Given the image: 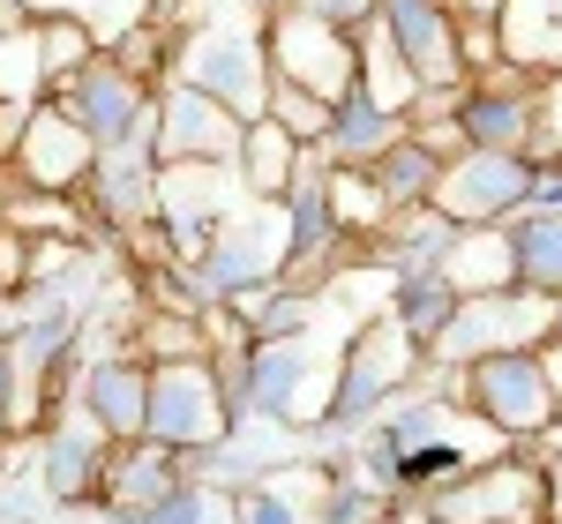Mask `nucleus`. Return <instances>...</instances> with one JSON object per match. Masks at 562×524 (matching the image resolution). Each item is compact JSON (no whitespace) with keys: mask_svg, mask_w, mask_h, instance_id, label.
Masks as SVG:
<instances>
[{"mask_svg":"<svg viewBox=\"0 0 562 524\" xmlns=\"http://www.w3.org/2000/svg\"><path fill=\"white\" fill-rule=\"evenodd\" d=\"M323 487H330V465H285V472L256 480L248 494H233V510H240V524H315Z\"/></svg>","mask_w":562,"mask_h":524,"instance_id":"20","label":"nucleus"},{"mask_svg":"<svg viewBox=\"0 0 562 524\" xmlns=\"http://www.w3.org/2000/svg\"><path fill=\"white\" fill-rule=\"evenodd\" d=\"M45 98H53V83H45V60H38V23H31V31L0 38V105L38 113Z\"/></svg>","mask_w":562,"mask_h":524,"instance_id":"33","label":"nucleus"},{"mask_svg":"<svg viewBox=\"0 0 562 524\" xmlns=\"http://www.w3.org/2000/svg\"><path fill=\"white\" fill-rule=\"evenodd\" d=\"M465 405H473L510 449H540V435L562 420L555 383H548L540 352H495V360H473V367H465Z\"/></svg>","mask_w":562,"mask_h":524,"instance_id":"6","label":"nucleus"},{"mask_svg":"<svg viewBox=\"0 0 562 524\" xmlns=\"http://www.w3.org/2000/svg\"><path fill=\"white\" fill-rule=\"evenodd\" d=\"M23 338V293H0V352Z\"/></svg>","mask_w":562,"mask_h":524,"instance_id":"40","label":"nucleus"},{"mask_svg":"<svg viewBox=\"0 0 562 524\" xmlns=\"http://www.w3.org/2000/svg\"><path fill=\"white\" fill-rule=\"evenodd\" d=\"M330 218H338V232H352L360 248H375L383 225H390V203L360 166H330Z\"/></svg>","mask_w":562,"mask_h":524,"instance_id":"31","label":"nucleus"},{"mask_svg":"<svg viewBox=\"0 0 562 524\" xmlns=\"http://www.w3.org/2000/svg\"><path fill=\"white\" fill-rule=\"evenodd\" d=\"M368 180L383 187L390 218H397V210H420V203H435V180H442V158H435V150H420V143L405 135L397 150H383V158L368 166Z\"/></svg>","mask_w":562,"mask_h":524,"instance_id":"29","label":"nucleus"},{"mask_svg":"<svg viewBox=\"0 0 562 524\" xmlns=\"http://www.w3.org/2000/svg\"><path fill=\"white\" fill-rule=\"evenodd\" d=\"M540 472H548V524H562V449H540Z\"/></svg>","mask_w":562,"mask_h":524,"instance_id":"39","label":"nucleus"},{"mask_svg":"<svg viewBox=\"0 0 562 524\" xmlns=\"http://www.w3.org/2000/svg\"><path fill=\"white\" fill-rule=\"evenodd\" d=\"M510 248H518V285L562 300V203H525L510 218Z\"/></svg>","mask_w":562,"mask_h":524,"instance_id":"24","label":"nucleus"},{"mask_svg":"<svg viewBox=\"0 0 562 524\" xmlns=\"http://www.w3.org/2000/svg\"><path fill=\"white\" fill-rule=\"evenodd\" d=\"M435 524H548V472H540V449L532 457H495L465 480L420 494Z\"/></svg>","mask_w":562,"mask_h":524,"instance_id":"9","label":"nucleus"},{"mask_svg":"<svg viewBox=\"0 0 562 524\" xmlns=\"http://www.w3.org/2000/svg\"><path fill=\"white\" fill-rule=\"evenodd\" d=\"M173 83L233 105L240 121H262V113H270L278 76H270V45H262V8L256 0H211L203 23L180 31Z\"/></svg>","mask_w":562,"mask_h":524,"instance_id":"1","label":"nucleus"},{"mask_svg":"<svg viewBox=\"0 0 562 524\" xmlns=\"http://www.w3.org/2000/svg\"><path fill=\"white\" fill-rule=\"evenodd\" d=\"M31 23H38V15H31L23 0H0V38H15V31H31Z\"/></svg>","mask_w":562,"mask_h":524,"instance_id":"41","label":"nucleus"},{"mask_svg":"<svg viewBox=\"0 0 562 524\" xmlns=\"http://www.w3.org/2000/svg\"><path fill=\"white\" fill-rule=\"evenodd\" d=\"M540 449H562V420H555V428H548V435H540Z\"/></svg>","mask_w":562,"mask_h":524,"instance_id":"45","label":"nucleus"},{"mask_svg":"<svg viewBox=\"0 0 562 524\" xmlns=\"http://www.w3.org/2000/svg\"><path fill=\"white\" fill-rule=\"evenodd\" d=\"M0 293H8V285H0Z\"/></svg>","mask_w":562,"mask_h":524,"instance_id":"47","label":"nucleus"},{"mask_svg":"<svg viewBox=\"0 0 562 524\" xmlns=\"http://www.w3.org/2000/svg\"><path fill=\"white\" fill-rule=\"evenodd\" d=\"M105 53V38L90 31V23H76V15H38V60H45V83L60 90L76 68H90Z\"/></svg>","mask_w":562,"mask_h":524,"instance_id":"32","label":"nucleus"},{"mask_svg":"<svg viewBox=\"0 0 562 524\" xmlns=\"http://www.w3.org/2000/svg\"><path fill=\"white\" fill-rule=\"evenodd\" d=\"M68 397H76V405H83L113 442H143V428H150V367H143L135 352L83 360V367H76V383H68Z\"/></svg>","mask_w":562,"mask_h":524,"instance_id":"16","label":"nucleus"},{"mask_svg":"<svg viewBox=\"0 0 562 524\" xmlns=\"http://www.w3.org/2000/svg\"><path fill=\"white\" fill-rule=\"evenodd\" d=\"M352 45H360V90L383 105V113H413V98H420V76H413V60L397 53V38H390V23L375 15V23H360L352 31Z\"/></svg>","mask_w":562,"mask_h":524,"instance_id":"26","label":"nucleus"},{"mask_svg":"<svg viewBox=\"0 0 562 524\" xmlns=\"http://www.w3.org/2000/svg\"><path fill=\"white\" fill-rule=\"evenodd\" d=\"M113 449H121V442H113L83 405L68 397V405L53 412V428L38 435V480H45V494H53L60 510L98 502V494H105V472H113Z\"/></svg>","mask_w":562,"mask_h":524,"instance_id":"12","label":"nucleus"},{"mask_svg":"<svg viewBox=\"0 0 562 524\" xmlns=\"http://www.w3.org/2000/svg\"><path fill=\"white\" fill-rule=\"evenodd\" d=\"M270 121L293 135V143H323V135H330V105L307 98V90H293V83H278L270 90Z\"/></svg>","mask_w":562,"mask_h":524,"instance_id":"35","label":"nucleus"},{"mask_svg":"<svg viewBox=\"0 0 562 524\" xmlns=\"http://www.w3.org/2000/svg\"><path fill=\"white\" fill-rule=\"evenodd\" d=\"M233 397L217 383L211 360H188V367H150V428L143 435L180 449V457H203L233 435Z\"/></svg>","mask_w":562,"mask_h":524,"instance_id":"7","label":"nucleus"},{"mask_svg":"<svg viewBox=\"0 0 562 524\" xmlns=\"http://www.w3.org/2000/svg\"><path fill=\"white\" fill-rule=\"evenodd\" d=\"M8 173L23 180V187H45V195H83L90 166H98V143H90L53 98H45L38 113H31V128L15 135V150L0 158Z\"/></svg>","mask_w":562,"mask_h":524,"instance_id":"14","label":"nucleus"},{"mask_svg":"<svg viewBox=\"0 0 562 524\" xmlns=\"http://www.w3.org/2000/svg\"><path fill=\"white\" fill-rule=\"evenodd\" d=\"M248 203H256V195L240 187L233 166H158V225H166V240H173L180 262L211 255V240L240 218Z\"/></svg>","mask_w":562,"mask_h":524,"instance_id":"8","label":"nucleus"},{"mask_svg":"<svg viewBox=\"0 0 562 524\" xmlns=\"http://www.w3.org/2000/svg\"><path fill=\"white\" fill-rule=\"evenodd\" d=\"M128 352L143 367H188V360H211V338H203V315H158V307H143Z\"/></svg>","mask_w":562,"mask_h":524,"instance_id":"30","label":"nucleus"},{"mask_svg":"<svg viewBox=\"0 0 562 524\" xmlns=\"http://www.w3.org/2000/svg\"><path fill=\"white\" fill-rule=\"evenodd\" d=\"M458 232H465L458 218H442L435 203H420V210H397V218L383 225V240H375L368 255L390 262L397 277H413V270H442V255L458 248Z\"/></svg>","mask_w":562,"mask_h":524,"instance_id":"22","label":"nucleus"},{"mask_svg":"<svg viewBox=\"0 0 562 524\" xmlns=\"http://www.w3.org/2000/svg\"><path fill=\"white\" fill-rule=\"evenodd\" d=\"M555 338H562V300H555Z\"/></svg>","mask_w":562,"mask_h":524,"instance_id":"46","label":"nucleus"},{"mask_svg":"<svg viewBox=\"0 0 562 524\" xmlns=\"http://www.w3.org/2000/svg\"><path fill=\"white\" fill-rule=\"evenodd\" d=\"M0 435H8V352H0Z\"/></svg>","mask_w":562,"mask_h":524,"instance_id":"44","label":"nucleus"},{"mask_svg":"<svg viewBox=\"0 0 562 524\" xmlns=\"http://www.w3.org/2000/svg\"><path fill=\"white\" fill-rule=\"evenodd\" d=\"M240 135H248V121L233 105H217V98H203L188 83L158 90V158L166 166H233Z\"/></svg>","mask_w":562,"mask_h":524,"instance_id":"13","label":"nucleus"},{"mask_svg":"<svg viewBox=\"0 0 562 524\" xmlns=\"http://www.w3.org/2000/svg\"><path fill=\"white\" fill-rule=\"evenodd\" d=\"M53 105H60V113H68V121H76L98 150H121L128 135H143L150 121H158V90L135 83L113 53H98L90 68H76L68 83L53 90Z\"/></svg>","mask_w":562,"mask_h":524,"instance_id":"10","label":"nucleus"},{"mask_svg":"<svg viewBox=\"0 0 562 524\" xmlns=\"http://www.w3.org/2000/svg\"><path fill=\"white\" fill-rule=\"evenodd\" d=\"M458 285H442V270H413V277H397V293H390V315L405 322V338L420 352H435V338L450 330V315H458Z\"/></svg>","mask_w":562,"mask_h":524,"instance_id":"28","label":"nucleus"},{"mask_svg":"<svg viewBox=\"0 0 562 524\" xmlns=\"http://www.w3.org/2000/svg\"><path fill=\"white\" fill-rule=\"evenodd\" d=\"M121 524H240V510H233V494H225V487L188 480L173 502H158V510H143V517H121Z\"/></svg>","mask_w":562,"mask_h":524,"instance_id":"34","label":"nucleus"},{"mask_svg":"<svg viewBox=\"0 0 562 524\" xmlns=\"http://www.w3.org/2000/svg\"><path fill=\"white\" fill-rule=\"evenodd\" d=\"M540 367H548V383H555V405H562V338L540 345Z\"/></svg>","mask_w":562,"mask_h":524,"instance_id":"42","label":"nucleus"},{"mask_svg":"<svg viewBox=\"0 0 562 524\" xmlns=\"http://www.w3.org/2000/svg\"><path fill=\"white\" fill-rule=\"evenodd\" d=\"M442 285H458L465 300H473V293H510V285H518L510 225H465V232H458V248L442 255Z\"/></svg>","mask_w":562,"mask_h":524,"instance_id":"19","label":"nucleus"},{"mask_svg":"<svg viewBox=\"0 0 562 524\" xmlns=\"http://www.w3.org/2000/svg\"><path fill=\"white\" fill-rule=\"evenodd\" d=\"M180 487H188V457L166 449V442H121L113 449V472H105V510L113 517H143V510H158V502H173Z\"/></svg>","mask_w":562,"mask_h":524,"instance_id":"18","label":"nucleus"},{"mask_svg":"<svg viewBox=\"0 0 562 524\" xmlns=\"http://www.w3.org/2000/svg\"><path fill=\"white\" fill-rule=\"evenodd\" d=\"M503 53L532 76L562 68V0H503Z\"/></svg>","mask_w":562,"mask_h":524,"instance_id":"27","label":"nucleus"},{"mask_svg":"<svg viewBox=\"0 0 562 524\" xmlns=\"http://www.w3.org/2000/svg\"><path fill=\"white\" fill-rule=\"evenodd\" d=\"M458 15H495L503 23V0H458Z\"/></svg>","mask_w":562,"mask_h":524,"instance_id":"43","label":"nucleus"},{"mask_svg":"<svg viewBox=\"0 0 562 524\" xmlns=\"http://www.w3.org/2000/svg\"><path fill=\"white\" fill-rule=\"evenodd\" d=\"M383 23L397 53L413 60L420 90H442V83H465V60H458V8L442 0H383Z\"/></svg>","mask_w":562,"mask_h":524,"instance_id":"17","label":"nucleus"},{"mask_svg":"<svg viewBox=\"0 0 562 524\" xmlns=\"http://www.w3.org/2000/svg\"><path fill=\"white\" fill-rule=\"evenodd\" d=\"M420 360H428V352L413 345V338H405V322L383 307V315H375V322H368V330L338 352V397H330V420H338V428H352V435H368L390 405L413 390Z\"/></svg>","mask_w":562,"mask_h":524,"instance_id":"2","label":"nucleus"},{"mask_svg":"<svg viewBox=\"0 0 562 524\" xmlns=\"http://www.w3.org/2000/svg\"><path fill=\"white\" fill-rule=\"evenodd\" d=\"M548 338H555V300L510 285V293H473V300H458V315H450V330L435 338L428 360L473 367V360H495V352H540Z\"/></svg>","mask_w":562,"mask_h":524,"instance_id":"4","label":"nucleus"},{"mask_svg":"<svg viewBox=\"0 0 562 524\" xmlns=\"http://www.w3.org/2000/svg\"><path fill=\"white\" fill-rule=\"evenodd\" d=\"M532 203V158H503V150H465L435 180V210L458 225H510Z\"/></svg>","mask_w":562,"mask_h":524,"instance_id":"11","label":"nucleus"},{"mask_svg":"<svg viewBox=\"0 0 562 524\" xmlns=\"http://www.w3.org/2000/svg\"><path fill=\"white\" fill-rule=\"evenodd\" d=\"M293 8H307V15H315V23H330V31H360V23H375V15H383V0H293Z\"/></svg>","mask_w":562,"mask_h":524,"instance_id":"37","label":"nucleus"},{"mask_svg":"<svg viewBox=\"0 0 562 524\" xmlns=\"http://www.w3.org/2000/svg\"><path fill=\"white\" fill-rule=\"evenodd\" d=\"M397 143H405V121H397V113H383L368 90H352L346 105L330 113L323 158H330V166H360V173H368V166H375L383 150H397Z\"/></svg>","mask_w":562,"mask_h":524,"instance_id":"21","label":"nucleus"},{"mask_svg":"<svg viewBox=\"0 0 562 524\" xmlns=\"http://www.w3.org/2000/svg\"><path fill=\"white\" fill-rule=\"evenodd\" d=\"M301 150H307V143H293V135L262 113V121H248V135H240L233 173H240V187H248L256 203H278V195L293 187V173H301Z\"/></svg>","mask_w":562,"mask_h":524,"instance_id":"25","label":"nucleus"},{"mask_svg":"<svg viewBox=\"0 0 562 524\" xmlns=\"http://www.w3.org/2000/svg\"><path fill=\"white\" fill-rule=\"evenodd\" d=\"M405 135H413L420 150H435L442 166L473 150V143H465V121H458V113H413V121H405Z\"/></svg>","mask_w":562,"mask_h":524,"instance_id":"36","label":"nucleus"},{"mask_svg":"<svg viewBox=\"0 0 562 524\" xmlns=\"http://www.w3.org/2000/svg\"><path fill=\"white\" fill-rule=\"evenodd\" d=\"M532 90H540V76L518 68V60H503L495 76L465 83V105H458L465 143L473 150H503V158H532Z\"/></svg>","mask_w":562,"mask_h":524,"instance_id":"15","label":"nucleus"},{"mask_svg":"<svg viewBox=\"0 0 562 524\" xmlns=\"http://www.w3.org/2000/svg\"><path fill=\"white\" fill-rule=\"evenodd\" d=\"M285 262H293V218H285V203H248V210L211 240V255L188 262V270H195L203 315H211V307H225L233 293H248V285H278Z\"/></svg>","mask_w":562,"mask_h":524,"instance_id":"5","label":"nucleus"},{"mask_svg":"<svg viewBox=\"0 0 562 524\" xmlns=\"http://www.w3.org/2000/svg\"><path fill=\"white\" fill-rule=\"evenodd\" d=\"M262 45H270V76L307 90V98H323L330 113L360 90V45H352L346 31H330V23H315L293 0H278V8L262 15Z\"/></svg>","mask_w":562,"mask_h":524,"instance_id":"3","label":"nucleus"},{"mask_svg":"<svg viewBox=\"0 0 562 524\" xmlns=\"http://www.w3.org/2000/svg\"><path fill=\"white\" fill-rule=\"evenodd\" d=\"M0 285L23 293V232H8V225H0Z\"/></svg>","mask_w":562,"mask_h":524,"instance_id":"38","label":"nucleus"},{"mask_svg":"<svg viewBox=\"0 0 562 524\" xmlns=\"http://www.w3.org/2000/svg\"><path fill=\"white\" fill-rule=\"evenodd\" d=\"M0 225L23 232V240H90V218L76 195H45V187H23L15 173H0Z\"/></svg>","mask_w":562,"mask_h":524,"instance_id":"23","label":"nucleus"}]
</instances>
